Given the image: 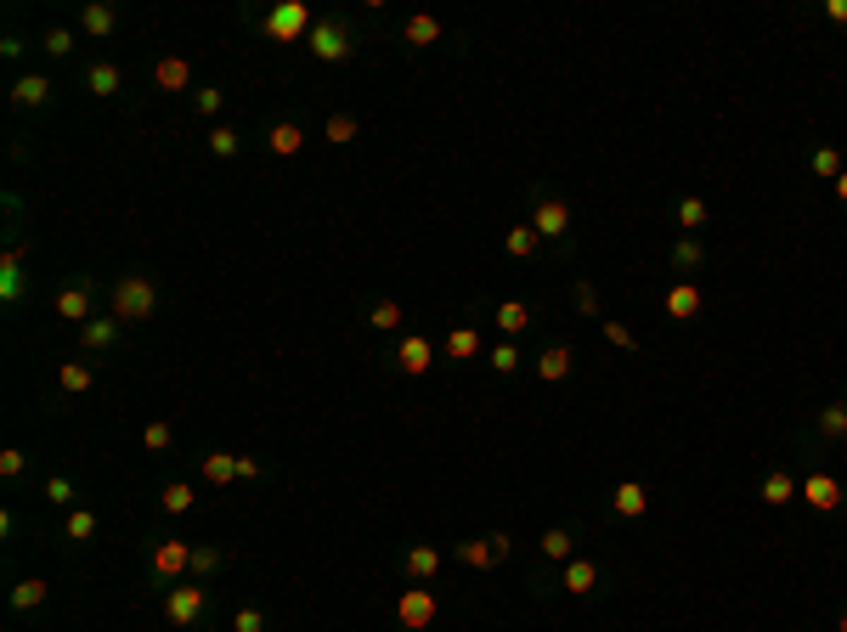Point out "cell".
Wrapping results in <instances>:
<instances>
[{"mask_svg":"<svg viewBox=\"0 0 847 632\" xmlns=\"http://www.w3.org/2000/svg\"><path fill=\"white\" fill-rule=\"evenodd\" d=\"M306 51L317 57V62H350L356 51H362V35H356V23L345 17V12H329V17H317V28L306 35Z\"/></svg>","mask_w":847,"mask_h":632,"instance_id":"2","label":"cell"},{"mask_svg":"<svg viewBox=\"0 0 847 632\" xmlns=\"http://www.w3.org/2000/svg\"><path fill=\"white\" fill-rule=\"evenodd\" d=\"M808 170L820 176V181H836V176L847 170V158H842V153H836V147L825 142V147H813V153H808Z\"/></svg>","mask_w":847,"mask_h":632,"instance_id":"35","label":"cell"},{"mask_svg":"<svg viewBox=\"0 0 847 632\" xmlns=\"http://www.w3.org/2000/svg\"><path fill=\"white\" fill-rule=\"evenodd\" d=\"M661 311H667V322L690 327V322L706 311V288H701L695 277H678V283H667V288H661Z\"/></svg>","mask_w":847,"mask_h":632,"instance_id":"11","label":"cell"},{"mask_svg":"<svg viewBox=\"0 0 847 632\" xmlns=\"http://www.w3.org/2000/svg\"><path fill=\"white\" fill-rule=\"evenodd\" d=\"M836 632H847V605H842V610H836Z\"/></svg>","mask_w":847,"mask_h":632,"instance_id":"54","label":"cell"},{"mask_svg":"<svg viewBox=\"0 0 847 632\" xmlns=\"http://www.w3.org/2000/svg\"><path fill=\"white\" fill-rule=\"evenodd\" d=\"M210 153H215V158H238V153H243V136H238L232 124H215V130H210Z\"/></svg>","mask_w":847,"mask_h":632,"instance_id":"40","label":"cell"},{"mask_svg":"<svg viewBox=\"0 0 847 632\" xmlns=\"http://www.w3.org/2000/svg\"><path fill=\"white\" fill-rule=\"evenodd\" d=\"M12 103H17V108H46V103H51V80H46V74H23V80L12 85Z\"/></svg>","mask_w":847,"mask_h":632,"instance_id":"29","label":"cell"},{"mask_svg":"<svg viewBox=\"0 0 847 632\" xmlns=\"http://www.w3.org/2000/svg\"><path fill=\"white\" fill-rule=\"evenodd\" d=\"M571 306H576V317H599V288L588 277H576L571 283Z\"/></svg>","mask_w":847,"mask_h":632,"instance_id":"41","label":"cell"},{"mask_svg":"<svg viewBox=\"0 0 847 632\" xmlns=\"http://www.w3.org/2000/svg\"><path fill=\"white\" fill-rule=\"evenodd\" d=\"M28 469V452L23 446H7V452H0V475H7V480H17Z\"/></svg>","mask_w":847,"mask_h":632,"instance_id":"50","label":"cell"},{"mask_svg":"<svg viewBox=\"0 0 847 632\" xmlns=\"http://www.w3.org/2000/svg\"><path fill=\"white\" fill-rule=\"evenodd\" d=\"M153 85L170 91V96L187 91V85H192V62H187V57H158V62H153Z\"/></svg>","mask_w":847,"mask_h":632,"instance_id":"27","label":"cell"},{"mask_svg":"<svg viewBox=\"0 0 847 632\" xmlns=\"http://www.w3.org/2000/svg\"><path fill=\"white\" fill-rule=\"evenodd\" d=\"M266 147H272L277 158H295V153L306 147V130H300L295 119H277V124L266 130Z\"/></svg>","mask_w":847,"mask_h":632,"instance_id":"28","label":"cell"},{"mask_svg":"<svg viewBox=\"0 0 847 632\" xmlns=\"http://www.w3.org/2000/svg\"><path fill=\"white\" fill-rule=\"evenodd\" d=\"M368 322L379 327V334H402V322H407V311L396 306V299H373V311H368Z\"/></svg>","mask_w":847,"mask_h":632,"instance_id":"38","label":"cell"},{"mask_svg":"<svg viewBox=\"0 0 847 632\" xmlns=\"http://www.w3.org/2000/svg\"><path fill=\"white\" fill-rule=\"evenodd\" d=\"M51 306H57V317H62V322L85 327V322H91V288H85V283H62Z\"/></svg>","mask_w":847,"mask_h":632,"instance_id":"20","label":"cell"},{"mask_svg":"<svg viewBox=\"0 0 847 632\" xmlns=\"http://www.w3.org/2000/svg\"><path fill=\"white\" fill-rule=\"evenodd\" d=\"M532 226H537L542 243H553L571 260V238H576V204H571V198L548 192V187H532Z\"/></svg>","mask_w":847,"mask_h":632,"instance_id":"1","label":"cell"},{"mask_svg":"<svg viewBox=\"0 0 847 632\" xmlns=\"http://www.w3.org/2000/svg\"><path fill=\"white\" fill-rule=\"evenodd\" d=\"M322 136H329L334 147H350L356 136H362V124H356V114H329V124H322Z\"/></svg>","mask_w":847,"mask_h":632,"instance_id":"39","label":"cell"},{"mask_svg":"<svg viewBox=\"0 0 847 632\" xmlns=\"http://www.w3.org/2000/svg\"><path fill=\"white\" fill-rule=\"evenodd\" d=\"M238 480H266V469H260L254 457H238Z\"/></svg>","mask_w":847,"mask_h":632,"instance_id":"51","label":"cell"},{"mask_svg":"<svg viewBox=\"0 0 847 632\" xmlns=\"http://www.w3.org/2000/svg\"><path fill=\"white\" fill-rule=\"evenodd\" d=\"M192 108H199L204 119H215V114L226 108V91H220V85H204V91H192Z\"/></svg>","mask_w":847,"mask_h":632,"instance_id":"47","label":"cell"},{"mask_svg":"<svg viewBox=\"0 0 847 632\" xmlns=\"http://www.w3.org/2000/svg\"><path fill=\"white\" fill-rule=\"evenodd\" d=\"M108 306H114V317H119L124 327H142V322L158 317V283H153L147 272H124V277L114 283V294H108Z\"/></svg>","mask_w":847,"mask_h":632,"instance_id":"3","label":"cell"},{"mask_svg":"<svg viewBox=\"0 0 847 632\" xmlns=\"http://www.w3.org/2000/svg\"><path fill=\"white\" fill-rule=\"evenodd\" d=\"M220 564H226V553L215 542H192V582H215Z\"/></svg>","mask_w":847,"mask_h":632,"instance_id":"32","label":"cell"},{"mask_svg":"<svg viewBox=\"0 0 847 632\" xmlns=\"http://www.w3.org/2000/svg\"><path fill=\"white\" fill-rule=\"evenodd\" d=\"M532 373H537L542 384H565V379L576 373V350H571L565 339H548V345L532 356Z\"/></svg>","mask_w":847,"mask_h":632,"instance_id":"15","label":"cell"},{"mask_svg":"<svg viewBox=\"0 0 847 632\" xmlns=\"http://www.w3.org/2000/svg\"><path fill=\"white\" fill-rule=\"evenodd\" d=\"M492 322H498V334L503 339H526L532 327H537V306H526V299H503V306H492Z\"/></svg>","mask_w":847,"mask_h":632,"instance_id":"17","label":"cell"},{"mask_svg":"<svg viewBox=\"0 0 847 632\" xmlns=\"http://www.w3.org/2000/svg\"><path fill=\"white\" fill-rule=\"evenodd\" d=\"M520 361H526V350H520L514 339H498L492 350H486V368H492L498 379H514V373H520Z\"/></svg>","mask_w":847,"mask_h":632,"instance_id":"31","label":"cell"},{"mask_svg":"<svg viewBox=\"0 0 847 632\" xmlns=\"http://www.w3.org/2000/svg\"><path fill=\"white\" fill-rule=\"evenodd\" d=\"M537 553H542L548 564H565V559H576V525H571V520L548 525V530H542V542H537Z\"/></svg>","mask_w":847,"mask_h":632,"instance_id":"23","label":"cell"},{"mask_svg":"<svg viewBox=\"0 0 847 632\" xmlns=\"http://www.w3.org/2000/svg\"><path fill=\"white\" fill-rule=\"evenodd\" d=\"M480 356H486V334H480L475 317H464L458 327H446V334H441V361H446V368H469V361H480Z\"/></svg>","mask_w":847,"mask_h":632,"instance_id":"10","label":"cell"},{"mask_svg":"<svg viewBox=\"0 0 847 632\" xmlns=\"http://www.w3.org/2000/svg\"><path fill=\"white\" fill-rule=\"evenodd\" d=\"M46 497H51L57 509H80V503H74L80 491H74V480H69V475H51V480H46Z\"/></svg>","mask_w":847,"mask_h":632,"instance_id":"46","label":"cell"},{"mask_svg":"<svg viewBox=\"0 0 847 632\" xmlns=\"http://www.w3.org/2000/svg\"><path fill=\"white\" fill-rule=\"evenodd\" d=\"M503 249H509L514 260H532V254L542 249V238H537V226H532V220H526V226H509V231H503Z\"/></svg>","mask_w":847,"mask_h":632,"instance_id":"34","label":"cell"},{"mask_svg":"<svg viewBox=\"0 0 847 632\" xmlns=\"http://www.w3.org/2000/svg\"><path fill=\"white\" fill-rule=\"evenodd\" d=\"M390 368H396L402 379H423V373H430L436 368V361H441V345L430 339V334H402L396 345H390Z\"/></svg>","mask_w":847,"mask_h":632,"instance_id":"9","label":"cell"},{"mask_svg":"<svg viewBox=\"0 0 847 632\" xmlns=\"http://www.w3.org/2000/svg\"><path fill=\"white\" fill-rule=\"evenodd\" d=\"M80 35L114 40L119 35V7H108V0H85V7H80Z\"/></svg>","mask_w":847,"mask_h":632,"instance_id":"19","label":"cell"},{"mask_svg":"<svg viewBox=\"0 0 847 632\" xmlns=\"http://www.w3.org/2000/svg\"><path fill=\"white\" fill-rule=\"evenodd\" d=\"M249 23H254L266 40H277V46H300L311 28H317V17H311L306 0H277L272 12H249Z\"/></svg>","mask_w":847,"mask_h":632,"instance_id":"5","label":"cell"},{"mask_svg":"<svg viewBox=\"0 0 847 632\" xmlns=\"http://www.w3.org/2000/svg\"><path fill=\"white\" fill-rule=\"evenodd\" d=\"M452 559L469 564V571H498V564L509 559V537L503 530H486V537H469V542L452 548Z\"/></svg>","mask_w":847,"mask_h":632,"instance_id":"13","label":"cell"},{"mask_svg":"<svg viewBox=\"0 0 847 632\" xmlns=\"http://www.w3.org/2000/svg\"><path fill=\"white\" fill-rule=\"evenodd\" d=\"M119 334H124V322H119V317H91V322L80 327V345H85V350H114Z\"/></svg>","mask_w":847,"mask_h":632,"instance_id":"26","label":"cell"},{"mask_svg":"<svg viewBox=\"0 0 847 632\" xmlns=\"http://www.w3.org/2000/svg\"><path fill=\"white\" fill-rule=\"evenodd\" d=\"M210 582H176V587H165V621L170 627H199L204 616H210Z\"/></svg>","mask_w":847,"mask_h":632,"instance_id":"8","label":"cell"},{"mask_svg":"<svg viewBox=\"0 0 847 632\" xmlns=\"http://www.w3.org/2000/svg\"><path fill=\"white\" fill-rule=\"evenodd\" d=\"M802 503L813 509V514H842V503H847V480L842 475H831L825 463H808L802 469Z\"/></svg>","mask_w":847,"mask_h":632,"instance_id":"7","label":"cell"},{"mask_svg":"<svg viewBox=\"0 0 847 632\" xmlns=\"http://www.w3.org/2000/svg\"><path fill=\"white\" fill-rule=\"evenodd\" d=\"M91 384H96L91 361H62V368H57V390H62V395H85Z\"/></svg>","mask_w":847,"mask_h":632,"instance_id":"33","label":"cell"},{"mask_svg":"<svg viewBox=\"0 0 847 632\" xmlns=\"http://www.w3.org/2000/svg\"><path fill=\"white\" fill-rule=\"evenodd\" d=\"M599 327H605V339L616 345V350H639V334L628 322H616V317H599Z\"/></svg>","mask_w":847,"mask_h":632,"instance_id":"44","label":"cell"},{"mask_svg":"<svg viewBox=\"0 0 847 632\" xmlns=\"http://www.w3.org/2000/svg\"><path fill=\"white\" fill-rule=\"evenodd\" d=\"M62 530H69V542H91V537H96V514H91V509H69Z\"/></svg>","mask_w":847,"mask_h":632,"instance_id":"42","label":"cell"},{"mask_svg":"<svg viewBox=\"0 0 847 632\" xmlns=\"http://www.w3.org/2000/svg\"><path fill=\"white\" fill-rule=\"evenodd\" d=\"M797 446H802V457H808V463H820V457H831V452H842V446H847V390L836 395V402H825L820 413H813L808 436H802Z\"/></svg>","mask_w":847,"mask_h":632,"instance_id":"4","label":"cell"},{"mask_svg":"<svg viewBox=\"0 0 847 632\" xmlns=\"http://www.w3.org/2000/svg\"><path fill=\"white\" fill-rule=\"evenodd\" d=\"M142 446H147V452H170V446H176V429H170V424H147V429H142Z\"/></svg>","mask_w":847,"mask_h":632,"instance_id":"48","label":"cell"},{"mask_svg":"<svg viewBox=\"0 0 847 632\" xmlns=\"http://www.w3.org/2000/svg\"><path fill=\"white\" fill-rule=\"evenodd\" d=\"M797 491H802V475L791 469V463H774V469H763V480H757V503L786 509V503H797Z\"/></svg>","mask_w":847,"mask_h":632,"instance_id":"14","label":"cell"},{"mask_svg":"<svg viewBox=\"0 0 847 632\" xmlns=\"http://www.w3.org/2000/svg\"><path fill=\"white\" fill-rule=\"evenodd\" d=\"M672 220H678V231H683V238H701V231L712 226V204H706V198H678V210H672Z\"/></svg>","mask_w":847,"mask_h":632,"instance_id":"25","label":"cell"},{"mask_svg":"<svg viewBox=\"0 0 847 632\" xmlns=\"http://www.w3.org/2000/svg\"><path fill=\"white\" fill-rule=\"evenodd\" d=\"M40 51H46V57H69V51H74V28H51V35L40 40Z\"/></svg>","mask_w":847,"mask_h":632,"instance_id":"49","label":"cell"},{"mask_svg":"<svg viewBox=\"0 0 847 632\" xmlns=\"http://www.w3.org/2000/svg\"><path fill=\"white\" fill-rule=\"evenodd\" d=\"M441 40H446L441 17H430V12H413V17H402V46H407V51H430V46H441Z\"/></svg>","mask_w":847,"mask_h":632,"instance_id":"18","label":"cell"},{"mask_svg":"<svg viewBox=\"0 0 847 632\" xmlns=\"http://www.w3.org/2000/svg\"><path fill=\"white\" fill-rule=\"evenodd\" d=\"M441 621V593H436V582H407L402 593H396V627L402 632H430Z\"/></svg>","mask_w":847,"mask_h":632,"instance_id":"6","label":"cell"},{"mask_svg":"<svg viewBox=\"0 0 847 632\" xmlns=\"http://www.w3.org/2000/svg\"><path fill=\"white\" fill-rule=\"evenodd\" d=\"M831 192H836V204H842V210H847V170H842V176H836V181H831Z\"/></svg>","mask_w":847,"mask_h":632,"instance_id":"53","label":"cell"},{"mask_svg":"<svg viewBox=\"0 0 847 632\" xmlns=\"http://www.w3.org/2000/svg\"><path fill=\"white\" fill-rule=\"evenodd\" d=\"M158 503H165V514H187V509H192V486H187V480H170Z\"/></svg>","mask_w":847,"mask_h":632,"instance_id":"45","label":"cell"},{"mask_svg":"<svg viewBox=\"0 0 847 632\" xmlns=\"http://www.w3.org/2000/svg\"><path fill=\"white\" fill-rule=\"evenodd\" d=\"M46 593H51V587H46L40 576H28V582H17V587H12V610H17V616H28V610H40V605H46Z\"/></svg>","mask_w":847,"mask_h":632,"instance_id":"37","label":"cell"},{"mask_svg":"<svg viewBox=\"0 0 847 632\" xmlns=\"http://www.w3.org/2000/svg\"><path fill=\"white\" fill-rule=\"evenodd\" d=\"M825 17L831 23H847V0H825Z\"/></svg>","mask_w":847,"mask_h":632,"instance_id":"52","label":"cell"},{"mask_svg":"<svg viewBox=\"0 0 847 632\" xmlns=\"http://www.w3.org/2000/svg\"><path fill=\"white\" fill-rule=\"evenodd\" d=\"M181 576H192V542L181 537L153 542V587H176Z\"/></svg>","mask_w":847,"mask_h":632,"instance_id":"12","label":"cell"},{"mask_svg":"<svg viewBox=\"0 0 847 632\" xmlns=\"http://www.w3.org/2000/svg\"><path fill=\"white\" fill-rule=\"evenodd\" d=\"M232 632H272V621H266V610H260V605H238L232 610Z\"/></svg>","mask_w":847,"mask_h":632,"instance_id":"43","label":"cell"},{"mask_svg":"<svg viewBox=\"0 0 847 632\" xmlns=\"http://www.w3.org/2000/svg\"><path fill=\"white\" fill-rule=\"evenodd\" d=\"M204 480L210 486H232L238 480V452H210L204 457Z\"/></svg>","mask_w":847,"mask_h":632,"instance_id":"36","label":"cell"},{"mask_svg":"<svg viewBox=\"0 0 847 632\" xmlns=\"http://www.w3.org/2000/svg\"><path fill=\"white\" fill-rule=\"evenodd\" d=\"M610 514L616 520H644L649 514V491H644V480H622L610 491Z\"/></svg>","mask_w":847,"mask_h":632,"instance_id":"22","label":"cell"},{"mask_svg":"<svg viewBox=\"0 0 847 632\" xmlns=\"http://www.w3.org/2000/svg\"><path fill=\"white\" fill-rule=\"evenodd\" d=\"M402 576H407V582H436V576H441V548L413 542V548L402 553Z\"/></svg>","mask_w":847,"mask_h":632,"instance_id":"21","label":"cell"},{"mask_svg":"<svg viewBox=\"0 0 847 632\" xmlns=\"http://www.w3.org/2000/svg\"><path fill=\"white\" fill-rule=\"evenodd\" d=\"M667 265H672V272H683V277L701 272V265H706V243H701V238H678L672 254H667Z\"/></svg>","mask_w":847,"mask_h":632,"instance_id":"30","label":"cell"},{"mask_svg":"<svg viewBox=\"0 0 847 632\" xmlns=\"http://www.w3.org/2000/svg\"><path fill=\"white\" fill-rule=\"evenodd\" d=\"M599 582H605V571H599V559H588V553H576V559H565V564H560V587H565L571 598L599 593Z\"/></svg>","mask_w":847,"mask_h":632,"instance_id":"16","label":"cell"},{"mask_svg":"<svg viewBox=\"0 0 847 632\" xmlns=\"http://www.w3.org/2000/svg\"><path fill=\"white\" fill-rule=\"evenodd\" d=\"M85 91L108 103V96H119V91H124V69H119V62H108V57H96L91 69H85Z\"/></svg>","mask_w":847,"mask_h":632,"instance_id":"24","label":"cell"},{"mask_svg":"<svg viewBox=\"0 0 847 632\" xmlns=\"http://www.w3.org/2000/svg\"><path fill=\"white\" fill-rule=\"evenodd\" d=\"M842 452H847V446H842Z\"/></svg>","mask_w":847,"mask_h":632,"instance_id":"55","label":"cell"}]
</instances>
